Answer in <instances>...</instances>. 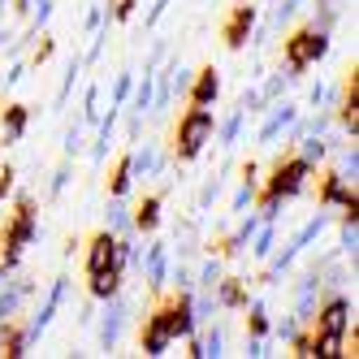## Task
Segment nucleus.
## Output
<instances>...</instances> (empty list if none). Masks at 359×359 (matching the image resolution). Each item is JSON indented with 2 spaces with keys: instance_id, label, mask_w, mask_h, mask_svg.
I'll use <instances>...</instances> for the list:
<instances>
[{
  "instance_id": "obj_1",
  "label": "nucleus",
  "mask_w": 359,
  "mask_h": 359,
  "mask_svg": "<svg viewBox=\"0 0 359 359\" xmlns=\"http://www.w3.org/2000/svg\"><path fill=\"white\" fill-rule=\"evenodd\" d=\"M31 238H35V199H31V195H22V199L13 203L9 225L0 229V273L18 264L22 247H27Z\"/></svg>"
},
{
  "instance_id": "obj_2",
  "label": "nucleus",
  "mask_w": 359,
  "mask_h": 359,
  "mask_svg": "<svg viewBox=\"0 0 359 359\" xmlns=\"http://www.w3.org/2000/svg\"><path fill=\"white\" fill-rule=\"evenodd\" d=\"M307 177H312V161H303V156H286V161H277V165H273V177H269V191H264V199H260V212H264V217H273L277 199L299 195Z\"/></svg>"
},
{
  "instance_id": "obj_3",
  "label": "nucleus",
  "mask_w": 359,
  "mask_h": 359,
  "mask_svg": "<svg viewBox=\"0 0 359 359\" xmlns=\"http://www.w3.org/2000/svg\"><path fill=\"white\" fill-rule=\"evenodd\" d=\"M208 139H212V113L191 104L182 113V121H177V130H173V156L177 161H195Z\"/></svg>"
},
{
  "instance_id": "obj_4",
  "label": "nucleus",
  "mask_w": 359,
  "mask_h": 359,
  "mask_svg": "<svg viewBox=\"0 0 359 359\" xmlns=\"http://www.w3.org/2000/svg\"><path fill=\"white\" fill-rule=\"evenodd\" d=\"M325 53H329V39H325V31H316V27H299V31L286 39V65H290L294 74L307 69V65H316Z\"/></svg>"
},
{
  "instance_id": "obj_5",
  "label": "nucleus",
  "mask_w": 359,
  "mask_h": 359,
  "mask_svg": "<svg viewBox=\"0 0 359 359\" xmlns=\"http://www.w3.org/2000/svg\"><path fill=\"white\" fill-rule=\"evenodd\" d=\"M151 316L161 320V329L169 333V338H187V333H195V307H191V294H173V299L161 303Z\"/></svg>"
},
{
  "instance_id": "obj_6",
  "label": "nucleus",
  "mask_w": 359,
  "mask_h": 359,
  "mask_svg": "<svg viewBox=\"0 0 359 359\" xmlns=\"http://www.w3.org/2000/svg\"><path fill=\"white\" fill-rule=\"evenodd\" d=\"M126 255H130V247L117 243L113 234H95L91 247H87V273H100V269H121Z\"/></svg>"
},
{
  "instance_id": "obj_7",
  "label": "nucleus",
  "mask_w": 359,
  "mask_h": 359,
  "mask_svg": "<svg viewBox=\"0 0 359 359\" xmlns=\"http://www.w3.org/2000/svg\"><path fill=\"white\" fill-rule=\"evenodd\" d=\"M316 203H325V208H346V221H355V187L342 182V173H320Z\"/></svg>"
},
{
  "instance_id": "obj_8",
  "label": "nucleus",
  "mask_w": 359,
  "mask_h": 359,
  "mask_svg": "<svg viewBox=\"0 0 359 359\" xmlns=\"http://www.w3.org/2000/svg\"><path fill=\"white\" fill-rule=\"evenodd\" d=\"M312 325L320 329V338H342L346 325H351V303H346V299H329L320 312H316Z\"/></svg>"
},
{
  "instance_id": "obj_9",
  "label": "nucleus",
  "mask_w": 359,
  "mask_h": 359,
  "mask_svg": "<svg viewBox=\"0 0 359 359\" xmlns=\"http://www.w3.org/2000/svg\"><path fill=\"white\" fill-rule=\"evenodd\" d=\"M251 22H255V5H247V0H238V5L234 9H229V18H225V43L229 48H234V53H238V48L247 43V35H251Z\"/></svg>"
},
{
  "instance_id": "obj_10",
  "label": "nucleus",
  "mask_w": 359,
  "mask_h": 359,
  "mask_svg": "<svg viewBox=\"0 0 359 359\" xmlns=\"http://www.w3.org/2000/svg\"><path fill=\"white\" fill-rule=\"evenodd\" d=\"M346 74H351V79H346V100H342V113L338 117H342V126H346L351 139H355L359 135V69L351 65Z\"/></svg>"
},
{
  "instance_id": "obj_11",
  "label": "nucleus",
  "mask_w": 359,
  "mask_h": 359,
  "mask_svg": "<svg viewBox=\"0 0 359 359\" xmlns=\"http://www.w3.org/2000/svg\"><path fill=\"white\" fill-rule=\"evenodd\" d=\"M27 121H31V109H27V104H9L5 117H0V139H5V143H18L22 135H27Z\"/></svg>"
},
{
  "instance_id": "obj_12",
  "label": "nucleus",
  "mask_w": 359,
  "mask_h": 359,
  "mask_svg": "<svg viewBox=\"0 0 359 359\" xmlns=\"http://www.w3.org/2000/svg\"><path fill=\"white\" fill-rule=\"evenodd\" d=\"M217 91H221V79H217V69H212V65H208V69H199V79H195V87H191V104L208 109L212 100H217Z\"/></svg>"
},
{
  "instance_id": "obj_13",
  "label": "nucleus",
  "mask_w": 359,
  "mask_h": 359,
  "mask_svg": "<svg viewBox=\"0 0 359 359\" xmlns=\"http://www.w3.org/2000/svg\"><path fill=\"white\" fill-rule=\"evenodd\" d=\"M173 338L161 329V320L156 316H147V325H143V333H139V346H143V355H165V346H169Z\"/></svg>"
},
{
  "instance_id": "obj_14",
  "label": "nucleus",
  "mask_w": 359,
  "mask_h": 359,
  "mask_svg": "<svg viewBox=\"0 0 359 359\" xmlns=\"http://www.w3.org/2000/svg\"><path fill=\"white\" fill-rule=\"evenodd\" d=\"M156 225H161V195H143V199H139V208H135V229L151 234Z\"/></svg>"
},
{
  "instance_id": "obj_15",
  "label": "nucleus",
  "mask_w": 359,
  "mask_h": 359,
  "mask_svg": "<svg viewBox=\"0 0 359 359\" xmlns=\"http://www.w3.org/2000/svg\"><path fill=\"white\" fill-rule=\"evenodd\" d=\"M130 173H135V156L126 151V156H117V165H113V173H109V195H113V199L130 191Z\"/></svg>"
},
{
  "instance_id": "obj_16",
  "label": "nucleus",
  "mask_w": 359,
  "mask_h": 359,
  "mask_svg": "<svg viewBox=\"0 0 359 359\" xmlns=\"http://www.w3.org/2000/svg\"><path fill=\"white\" fill-rule=\"evenodd\" d=\"M121 290V269H100V273H91V294L95 299H113Z\"/></svg>"
},
{
  "instance_id": "obj_17",
  "label": "nucleus",
  "mask_w": 359,
  "mask_h": 359,
  "mask_svg": "<svg viewBox=\"0 0 359 359\" xmlns=\"http://www.w3.org/2000/svg\"><path fill=\"white\" fill-rule=\"evenodd\" d=\"M217 286H221V303H225V307H243V303H247V290H243L238 277H225V281L217 277Z\"/></svg>"
},
{
  "instance_id": "obj_18",
  "label": "nucleus",
  "mask_w": 359,
  "mask_h": 359,
  "mask_svg": "<svg viewBox=\"0 0 359 359\" xmlns=\"http://www.w3.org/2000/svg\"><path fill=\"white\" fill-rule=\"evenodd\" d=\"M264 333H269V316L255 307V312H251V338H264Z\"/></svg>"
},
{
  "instance_id": "obj_19",
  "label": "nucleus",
  "mask_w": 359,
  "mask_h": 359,
  "mask_svg": "<svg viewBox=\"0 0 359 359\" xmlns=\"http://www.w3.org/2000/svg\"><path fill=\"white\" fill-rule=\"evenodd\" d=\"M299 156H303V161H320V156H325V143H316V139H307V143H303V151H299Z\"/></svg>"
},
{
  "instance_id": "obj_20",
  "label": "nucleus",
  "mask_w": 359,
  "mask_h": 359,
  "mask_svg": "<svg viewBox=\"0 0 359 359\" xmlns=\"http://www.w3.org/2000/svg\"><path fill=\"white\" fill-rule=\"evenodd\" d=\"M135 5H139V0H117V9H113V18H117V22H126V18L135 13Z\"/></svg>"
},
{
  "instance_id": "obj_21",
  "label": "nucleus",
  "mask_w": 359,
  "mask_h": 359,
  "mask_svg": "<svg viewBox=\"0 0 359 359\" xmlns=\"http://www.w3.org/2000/svg\"><path fill=\"white\" fill-rule=\"evenodd\" d=\"M9 191H13V169L5 165V169H0V199H5Z\"/></svg>"
},
{
  "instance_id": "obj_22",
  "label": "nucleus",
  "mask_w": 359,
  "mask_h": 359,
  "mask_svg": "<svg viewBox=\"0 0 359 359\" xmlns=\"http://www.w3.org/2000/svg\"><path fill=\"white\" fill-rule=\"evenodd\" d=\"M48 57H53V43H39V48H35V65L48 61Z\"/></svg>"
}]
</instances>
